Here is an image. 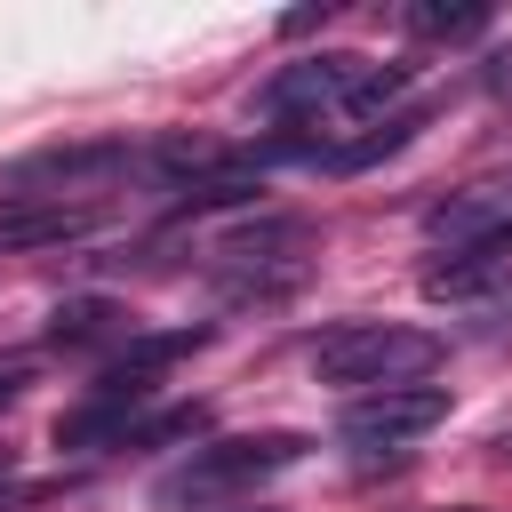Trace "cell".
<instances>
[{"label":"cell","mask_w":512,"mask_h":512,"mask_svg":"<svg viewBox=\"0 0 512 512\" xmlns=\"http://www.w3.org/2000/svg\"><path fill=\"white\" fill-rule=\"evenodd\" d=\"M488 88H496V96H512V56H496V64H488Z\"/></svg>","instance_id":"5bb4252c"},{"label":"cell","mask_w":512,"mask_h":512,"mask_svg":"<svg viewBox=\"0 0 512 512\" xmlns=\"http://www.w3.org/2000/svg\"><path fill=\"white\" fill-rule=\"evenodd\" d=\"M408 32H424V40H480V32H488V8H480V0H464V8L416 0V8H408Z\"/></svg>","instance_id":"8fae6325"},{"label":"cell","mask_w":512,"mask_h":512,"mask_svg":"<svg viewBox=\"0 0 512 512\" xmlns=\"http://www.w3.org/2000/svg\"><path fill=\"white\" fill-rule=\"evenodd\" d=\"M200 424H208V408H200V400H184V408H160V416L144 424V440H136V448H160V440H192Z\"/></svg>","instance_id":"7c38bea8"},{"label":"cell","mask_w":512,"mask_h":512,"mask_svg":"<svg viewBox=\"0 0 512 512\" xmlns=\"http://www.w3.org/2000/svg\"><path fill=\"white\" fill-rule=\"evenodd\" d=\"M144 152L128 144H56V152H32L16 168H0V200H40V208H96L120 176H136Z\"/></svg>","instance_id":"277c9868"},{"label":"cell","mask_w":512,"mask_h":512,"mask_svg":"<svg viewBox=\"0 0 512 512\" xmlns=\"http://www.w3.org/2000/svg\"><path fill=\"white\" fill-rule=\"evenodd\" d=\"M224 512H272V504H224Z\"/></svg>","instance_id":"9a60e30c"},{"label":"cell","mask_w":512,"mask_h":512,"mask_svg":"<svg viewBox=\"0 0 512 512\" xmlns=\"http://www.w3.org/2000/svg\"><path fill=\"white\" fill-rule=\"evenodd\" d=\"M200 344H208V328H160V336H128V344L104 360L96 392H160V376H168L176 360H192Z\"/></svg>","instance_id":"ba28073f"},{"label":"cell","mask_w":512,"mask_h":512,"mask_svg":"<svg viewBox=\"0 0 512 512\" xmlns=\"http://www.w3.org/2000/svg\"><path fill=\"white\" fill-rule=\"evenodd\" d=\"M440 368V336L400 328V320H344L312 344V376L336 392H392V384H424Z\"/></svg>","instance_id":"3957f363"},{"label":"cell","mask_w":512,"mask_h":512,"mask_svg":"<svg viewBox=\"0 0 512 512\" xmlns=\"http://www.w3.org/2000/svg\"><path fill=\"white\" fill-rule=\"evenodd\" d=\"M152 416H160L152 392H88L80 408L56 416V448H80V456H96V448H128V440H144Z\"/></svg>","instance_id":"52a82bcc"},{"label":"cell","mask_w":512,"mask_h":512,"mask_svg":"<svg viewBox=\"0 0 512 512\" xmlns=\"http://www.w3.org/2000/svg\"><path fill=\"white\" fill-rule=\"evenodd\" d=\"M312 440L304 432H240V440H200L152 496L160 512H224V504H256L264 480H280Z\"/></svg>","instance_id":"7a4b0ae2"},{"label":"cell","mask_w":512,"mask_h":512,"mask_svg":"<svg viewBox=\"0 0 512 512\" xmlns=\"http://www.w3.org/2000/svg\"><path fill=\"white\" fill-rule=\"evenodd\" d=\"M136 328H128V312L120 304H104V296H72V304H56L48 312V344H128Z\"/></svg>","instance_id":"30bf717a"},{"label":"cell","mask_w":512,"mask_h":512,"mask_svg":"<svg viewBox=\"0 0 512 512\" xmlns=\"http://www.w3.org/2000/svg\"><path fill=\"white\" fill-rule=\"evenodd\" d=\"M400 88H408V64L304 56V64H288V72L264 80L256 112H264V120H288V128H344V120H376Z\"/></svg>","instance_id":"6da1fadb"},{"label":"cell","mask_w":512,"mask_h":512,"mask_svg":"<svg viewBox=\"0 0 512 512\" xmlns=\"http://www.w3.org/2000/svg\"><path fill=\"white\" fill-rule=\"evenodd\" d=\"M96 224V208H40V200H0V248H56L80 240Z\"/></svg>","instance_id":"9c48e42d"},{"label":"cell","mask_w":512,"mask_h":512,"mask_svg":"<svg viewBox=\"0 0 512 512\" xmlns=\"http://www.w3.org/2000/svg\"><path fill=\"white\" fill-rule=\"evenodd\" d=\"M304 264H312V224L304 216H264V224H248V232H232V240H216L208 248V272L224 280V296H288L296 280H304Z\"/></svg>","instance_id":"5b68a950"},{"label":"cell","mask_w":512,"mask_h":512,"mask_svg":"<svg viewBox=\"0 0 512 512\" xmlns=\"http://www.w3.org/2000/svg\"><path fill=\"white\" fill-rule=\"evenodd\" d=\"M24 384H32V360H24V352H16V360H0V408H8Z\"/></svg>","instance_id":"4fadbf2b"},{"label":"cell","mask_w":512,"mask_h":512,"mask_svg":"<svg viewBox=\"0 0 512 512\" xmlns=\"http://www.w3.org/2000/svg\"><path fill=\"white\" fill-rule=\"evenodd\" d=\"M440 416H448V392H440V384H392V392H360V400H344L336 432H344L352 448H400V440L432 432Z\"/></svg>","instance_id":"8992f818"}]
</instances>
